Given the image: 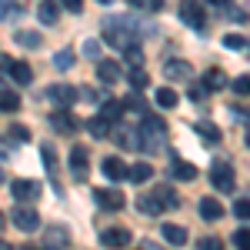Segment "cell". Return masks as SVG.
Listing matches in <instances>:
<instances>
[{"label": "cell", "mask_w": 250, "mask_h": 250, "mask_svg": "<svg viewBox=\"0 0 250 250\" xmlns=\"http://www.w3.org/2000/svg\"><path fill=\"white\" fill-rule=\"evenodd\" d=\"M20 250H40V247H30V244H27V247H20Z\"/></svg>", "instance_id": "51"}, {"label": "cell", "mask_w": 250, "mask_h": 250, "mask_svg": "<svg viewBox=\"0 0 250 250\" xmlns=\"http://www.w3.org/2000/svg\"><path fill=\"white\" fill-rule=\"evenodd\" d=\"M140 250H164V247H157L154 240H144V244H140Z\"/></svg>", "instance_id": "48"}, {"label": "cell", "mask_w": 250, "mask_h": 250, "mask_svg": "<svg viewBox=\"0 0 250 250\" xmlns=\"http://www.w3.org/2000/svg\"><path fill=\"white\" fill-rule=\"evenodd\" d=\"M124 107H127V110H140V114H144V110H147V107H144V100H140V97H130V100H124Z\"/></svg>", "instance_id": "43"}, {"label": "cell", "mask_w": 250, "mask_h": 250, "mask_svg": "<svg viewBox=\"0 0 250 250\" xmlns=\"http://www.w3.org/2000/svg\"><path fill=\"white\" fill-rule=\"evenodd\" d=\"M197 134L204 137V140H210V144H217V140H220V127L210 124V120H200V124H197Z\"/></svg>", "instance_id": "26"}, {"label": "cell", "mask_w": 250, "mask_h": 250, "mask_svg": "<svg viewBox=\"0 0 250 250\" xmlns=\"http://www.w3.org/2000/svg\"><path fill=\"white\" fill-rule=\"evenodd\" d=\"M57 7H60L57 0H43V3L37 7L40 23H47V27H50V23H57V17H60V14H57Z\"/></svg>", "instance_id": "17"}, {"label": "cell", "mask_w": 250, "mask_h": 250, "mask_svg": "<svg viewBox=\"0 0 250 250\" xmlns=\"http://www.w3.org/2000/svg\"><path fill=\"white\" fill-rule=\"evenodd\" d=\"M147 83H150V77H147L144 70H130V87H134V90H144Z\"/></svg>", "instance_id": "36"}, {"label": "cell", "mask_w": 250, "mask_h": 250, "mask_svg": "<svg viewBox=\"0 0 250 250\" xmlns=\"http://www.w3.org/2000/svg\"><path fill=\"white\" fill-rule=\"evenodd\" d=\"M224 83H227L224 70H217V67H213V70H207V77H204V87H210V90H220Z\"/></svg>", "instance_id": "33"}, {"label": "cell", "mask_w": 250, "mask_h": 250, "mask_svg": "<svg viewBox=\"0 0 250 250\" xmlns=\"http://www.w3.org/2000/svg\"><path fill=\"white\" fill-rule=\"evenodd\" d=\"M0 184H3V167H0Z\"/></svg>", "instance_id": "53"}, {"label": "cell", "mask_w": 250, "mask_h": 250, "mask_svg": "<svg viewBox=\"0 0 250 250\" xmlns=\"http://www.w3.org/2000/svg\"><path fill=\"white\" fill-rule=\"evenodd\" d=\"M20 47H27V50H37L40 47V34L37 30H17V37H14Z\"/></svg>", "instance_id": "25"}, {"label": "cell", "mask_w": 250, "mask_h": 250, "mask_svg": "<svg viewBox=\"0 0 250 250\" xmlns=\"http://www.w3.org/2000/svg\"><path fill=\"white\" fill-rule=\"evenodd\" d=\"M200 217H204V220H220V217H224V207H220L213 197H204V200H200Z\"/></svg>", "instance_id": "18"}, {"label": "cell", "mask_w": 250, "mask_h": 250, "mask_svg": "<svg viewBox=\"0 0 250 250\" xmlns=\"http://www.w3.org/2000/svg\"><path fill=\"white\" fill-rule=\"evenodd\" d=\"M100 3H114V0H100Z\"/></svg>", "instance_id": "55"}, {"label": "cell", "mask_w": 250, "mask_h": 250, "mask_svg": "<svg viewBox=\"0 0 250 250\" xmlns=\"http://www.w3.org/2000/svg\"><path fill=\"white\" fill-rule=\"evenodd\" d=\"M157 104H160L164 110L177 107V90H170V87H160V90H157Z\"/></svg>", "instance_id": "32"}, {"label": "cell", "mask_w": 250, "mask_h": 250, "mask_svg": "<svg viewBox=\"0 0 250 250\" xmlns=\"http://www.w3.org/2000/svg\"><path fill=\"white\" fill-rule=\"evenodd\" d=\"M10 140H20V144H23V140H30V130L20 127V124H14V127H10Z\"/></svg>", "instance_id": "38"}, {"label": "cell", "mask_w": 250, "mask_h": 250, "mask_svg": "<svg viewBox=\"0 0 250 250\" xmlns=\"http://www.w3.org/2000/svg\"><path fill=\"white\" fill-rule=\"evenodd\" d=\"M104 40H107L110 47L127 50V47H134V43H137V27H134V23H127V17H124V20H107V23H104Z\"/></svg>", "instance_id": "1"}, {"label": "cell", "mask_w": 250, "mask_h": 250, "mask_svg": "<svg viewBox=\"0 0 250 250\" xmlns=\"http://www.w3.org/2000/svg\"><path fill=\"white\" fill-rule=\"evenodd\" d=\"M87 130L100 140V137H107L110 134V120H104V117H90V124H87Z\"/></svg>", "instance_id": "29"}, {"label": "cell", "mask_w": 250, "mask_h": 250, "mask_svg": "<svg viewBox=\"0 0 250 250\" xmlns=\"http://www.w3.org/2000/svg\"><path fill=\"white\" fill-rule=\"evenodd\" d=\"M124 63H127V67H130V70H140V63H144V50H140V47H127V50H124Z\"/></svg>", "instance_id": "28"}, {"label": "cell", "mask_w": 250, "mask_h": 250, "mask_svg": "<svg viewBox=\"0 0 250 250\" xmlns=\"http://www.w3.org/2000/svg\"><path fill=\"white\" fill-rule=\"evenodd\" d=\"M40 157H43L47 170H54V167H57V154H54V147H43V150H40Z\"/></svg>", "instance_id": "41"}, {"label": "cell", "mask_w": 250, "mask_h": 250, "mask_svg": "<svg viewBox=\"0 0 250 250\" xmlns=\"http://www.w3.org/2000/svg\"><path fill=\"white\" fill-rule=\"evenodd\" d=\"M224 47H227V50H240V47H244V37H237V34H227V37H224Z\"/></svg>", "instance_id": "42"}, {"label": "cell", "mask_w": 250, "mask_h": 250, "mask_svg": "<svg viewBox=\"0 0 250 250\" xmlns=\"http://www.w3.org/2000/svg\"><path fill=\"white\" fill-rule=\"evenodd\" d=\"M10 77L17 80V83H30V80H34V70H30L27 63H20V60H14V67H10Z\"/></svg>", "instance_id": "27"}, {"label": "cell", "mask_w": 250, "mask_h": 250, "mask_svg": "<svg viewBox=\"0 0 250 250\" xmlns=\"http://www.w3.org/2000/svg\"><path fill=\"white\" fill-rule=\"evenodd\" d=\"M210 180H213L217 190L230 193L233 190V167L227 164V160H213V164H210Z\"/></svg>", "instance_id": "5"}, {"label": "cell", "mask_w": 250, "mask_h": 250, "mask_svg": "<svg viewBox=\"0 0 250 250\" xmlns=\"http://www.w3.org/2000/svg\"><path fill=\"white\" fill-rule=\"evenodd\" d=\"M50 124H54V130H60V134H77V117L70 114V110H63V107H57L54 114H50Z\"/></svg>", "instance_id": "9"}, {"label": "cell", "mask_w": 250, "mask_h": 250, "mask_svg": "<svg viewBox=\"0 0 250 250\" xmlns=\"http://www.w3.org/2000/svg\"><path fill=\"white\" fill-rule=\"evenodd\" d=\"M130 7H137V10H144V14H150V10H160L164 7V0H127Z\"/></svg>", "instance_id": "34"}, {"label": "cell", "mask_w": 250, "mask_h": 250, "mask_svg": "<svg viewBox=\"0 0 250 250\" xmlns=\"http://www.w3.org/2000/svg\"><path fill=\"white\" fill-rule=\"evenodd\" d=\"M164 74L170 80H190V67H187L184 60H167V63H164Z\"/></svg>", "instance_id": "16"}, {"label": "cell", "mask_w": 250, "mask_h": 250, "mask_svg": "<svg viewBox=\"0 0 250 250\" xmlns=\"http://www.w3.org/2000/svg\"><path fill=\"white\" fill-rule=\"evenodd\" d=\"M247 147H250V130H247Z\"/></svg>", "instance_id": "54"}, {"label": "cell", "mask_w": 250, "mask_h": 250, "mask_svg": "<svg viewBox=\"0 0 250 250\" xmlns=\"http://www.w3.org/2000/svg\"><path fill=\"white\" fill-rule=\"evenodd\" d=\"M154 197L164 204V207H170V210H173V207H180V197H177L170 187H164V184H160V187H154Z\"/></svg>", "instance_id": "22"}, {"label": "cell", "mask_w": 250, "mask_h": 250, "mask_svg": "<svg viewBox=\"0 0 250 250\" xmlns=\"http://www.w3.org/2000/svg\"><path fill=\"white\" fill-rule=\"evenodd\" d=\"M47 97H50V104H57V107H74L77 104V97H80V90H74L70 83H54V87H47Z\"/></svg>", "instance_id": "6"}, {"label": "cell", "mask_w": 250, "mask_h": 250, "mask_svg": "<svg viewBox=\"0 0 250 250\" xmlns=\"http://www.w3.org/2000/svg\"><path fill=\"white\" fill-rule=\"evenodd\" d=\"M207 3H213V7H227V10H230V0H207Z\"/></svg>", "instance_id": "49"}, {"label": "cell", "mask_w": 250, "mask_h": 250, "mask_svg": "<svg viewBox=\"0 0 250 250\" xmlns=\"http://www.w3.org/2000/svg\"><path fill=\"white\" fill-rule=\"evenodd\" d=\"M10 67H14V60L7 57V54H0V70H10Z\"/></svg>", "instance_id": "47"}, {"label": "cell", "mask_w": 250, "mask_h": 250, "mask_svg": "<svg viewBox=\"0 0 250 250\" xmlns=\"http://www.w3.org/2000/svg\"><path fill=\"white\" fill-rule=\"evenodd\" d=\"M0 230H3V213H0Z\"/></svg>", "instance_id": "52"}, {"label": "cell", "mask_w": 250, "mask_h": 250, "mask_svg": "<svg viewBox=\"0 0 250 250\" xmlns=\"http://www.w3.org/2000/svg\"><path fill=\"white\" fill-rule=\"evenodd\" d=\"M167 144V127H164V120H157V117H147L144 120V127H140V147L144 150H160Z\"/></svg>", "instance_id": "2"}, {"label": "cell", "mask_w": 250, "mask_h": 250, "mask_svg": "<svg viewBox=\"0 0 250 250\" xmlns=\"http://www.w3.org/2000/svg\"><path fill=\"white\" fill-rule=\"evenodd\" d=\"M117 147L137 150V147H140V134H137V130H117Z\"/></svg>", "instance_id": "24"}, {"label": "cell", "mask_w": 250, "mask_h": 250, "mask_svg": "<svg viewBox=\"0 0 250 250\" xmlns=\"http://www.w3.org/2000/svg\"><path fill=\"white\" fill-rule=\"evenodd\" d=\"M0 250H14V247H10V244H7V240H0Z\"/></svg>", "instance_id": "50"}, {"label": "cell", "mask_w": 250, "mask_h": 250, "mask_svg": "<svg viewBox=\"0 0 250 250\" xmlns=\"http://www.w3.org/2000/svg\"><path fill=\"white\" fill-rule=\"evenodd\" d=\"M70 170H74V180H87V150L83 147H74L70 150Z\"/></svg>", "instance_id": "12"}, {"label": "cell", "mask_w": 250, "mask_h": 250, "mask_svg": "<svg viewBox=\"0 0 250 250\" xmlns=\"http://www.w3.org/2000/svg\"><path fill=\"white\" fill-rule=\"evenodd\" d=\"M60 3H63L67 10H74V14H80V10H83V0H60Z\"/></svg>", "instance_id": "44"}, {"label": "cell", "mask_w": 250, "mask_h": 250, "mask_svg": "<svg viewBox=\"0 0 250 250\" xmlns=\"http://www.w3.org/2000/svg\"><path fill=\"white\" fill-rule=\"evenodd\" d=\"M150 173H154L150 164H134V167H130V180H134V184H147Z\"/></svg>", "instance_id": "31"}, {"label": "cell", "mask_w": 250, "mask_h": 250, "mask_svg": "<svg viewBox=\"0 0 250 250\" xmlns=\"http://www.w3.org/2000/svg\"><path fill=\"white\" fill-rule=\"evenodd\" d=\"M233 90H237L240 97H250V74H244V77L233 80Z\"/></svg>", "instance_id": "37"}, {"label": "cell", "mask_w": 250, "mask_h": 250, "mask_svg": "<svg viewBox=\"0 0 250 250\" xmlns=\"http://www.w3.org/2000/svg\"><path fill=\"white\" fill-rule=\"evenodd\" d=\"M197 250H224V244H220L217 237H204V240L197 244Z\"/></svg>", "instance_id": "40"}, {"label": "cell", "mask_w": 250, "mask_h": 250, "mask_svg": "<svg viewBox=\"0 0 250 250\" xmlns=\"http://www.w3.org/2000/svg\"><path fill=\"white\" fill-rule=\"evenodd\" d=\"M164 237H167V244H173V247H184L187 244V230L177 227V224H164Z\"/></svg>", "instance_id": "19"}, {"label": "cell", "mask_w": 250, "mask_h": 250, "mask_svg": "<svg viewBox=\"0 0 250 250\" xmlns=\"http://www.w3.org/2000/svg\"><path fill=\"white\" fill-rule=\"evenodd\" d=\"M104 173H107L110 180H124V177H130V167H124L120 157H107V160H104Z\"/></svg>", "instance_id": "14"}, {"label": "cell", "mask_w": 250, "mask_h": 250, "mask_svg": "<svg viewBox=\"0 0 250 250\" xmlns=\"http://www.w3.org/2000/svg\"><path fill=\"white\" fill-rule=\"evenodd\" d=\"M70 247V230L67 227H47L43 230V250H67Z\"/></svg>", "instance_id": "8"}, {"label": "cell", "mask_w": 250, "mask_h": 250, "mask_svg": "<svg viewBox=\"0 0 250 250\" xmlns=\"http://www.w3.org/2000/svg\"><path fill=\"white\" fill-rule=\"evenodd\" d=\"M233 247L237 250H250V227H240L233 233Z\"/></svg>", "instance_id": "35"}, {"label": "cell", "mask_w": 250, "mask_h": 250, "mask_svg": "<svg viewBox=\"0 0 250 250\" xmlns=\"http://www.w3.org/2000/svg\"><path fill=\"white\" fill-rule=\"evenodd\" d=\"M0 110H7V114L20 110V94L17 90H0Z\"/></svg>", "instance_id": "23"}, {"label": "cell", "mask_w": 250, "mask_h": 250, "mask_svg": "<svg viewBox=\"0 0 250 250\" xmlns=\"http://www.w3.org/2000/svg\"><path fill=\"white\" fill-rule=\"evenodd\" d=\"M83 54H87V57H97V54H100L97 40H87V43H83Z\"/></svg>", "instance_id": "45"}, {"label": "cell", "mask_w": 250, "mask_h": 250, "mask_svg": "<svg viewBox=\"0 0 250 250\" xmlns=\"http://www.w3.org/2000/svg\"><path fill=\"white\" fill-rule=\"evenodd\" d=\"M120 77H124V70H120L117 60H97V80H104V83H117Z\"/></svg>", "instance_id": "11"}, {"label": "cell", "mask_w": 250, "mask_h": 250, "mask_svg": "<svg viewBox=\"0 0 250 250\" xmlns=\"http://www.w3.org/2000/svg\"><path fill=\"white\" fill-rule=\"evenodd\" d=\"M130 240H134V237H130L127 227H107V230H100V244L110 247V250H124Z\"/></svg>", "instance_id": "7"}, {"label": "cell", "mask_w": 250, "mask_h": 250, "mask_svg": "<svg viewBox=\"0 0 250 250\" xmlns=\"http://www.w3.org/2000/svg\"><path fill=\"white\" fill-rule=\"evenodd\" d=\"M170 173H173V177H180V180H197V167L187 164V160H173Z\"/></svg>", "instance_id": "21"}, {"label": "cell", "mask_w": 250, "mask_h": 250, "mask_svg": "<svg viewBox=\"0 0 250 250\" xmlns=\"http://www.w3.org/2000/svg\"><path fill=\"white\" fill-rule=\"evenodd\" d=\"M137 210H140V213H147V217H157V213L164 210V204L157 200L154 193H140V197H137Z\"/></svg>", "instance_id": "15"}, {"label": "cell", "mask_w": 250, "mask_h": 250, "mask_svg": "<svg viewBox=\"0 0 250 250\" xmlns=\"http://www.w3.org/2000/svg\"><path fill=\"white\" fill-rule=\"evenodd\" d=\"M94 197H97V204H100L104 210H120V207H124V193L114 190V187H110V190H97Z\"/></svg>", "instance_id": "13"}, {"label": "cell", "mask_w": 250, "mask_h": 250, "mask_svg": "<svg viewBox=\"0 0 250 250\" xmlns=\"http://www.w3.org/2000/svg\"><path fill=\"white\" fill-rule=\"evenodd\" d=\"M190 97H193V100H204V87H200V83H193V87H190Z\"/></svg>", "instance_id": "46"}, {"label": "cell", "mask_w": 250, "mask_h": 250, "mask_svg": "<svg viewBox=\"0 0 250 250\" xmlns=\"http://www.w3.org/2000/svg\"><path fill=\"white\" fill-rule=\"evenodd\" d=\"M10 220H14V227H17V230L30 233V230H37L40 213L34 210V207H27V204H17V207H14V213H10Z\"/></svg>", "instance_id": "4"}, {"label": "cell", "mask_w": 250, "mask_h": 250, "mask_svg": "<svg viewBox=\"0 0 250 250\" xmlns=\"http://www.w3.org/2000/svg\"><path fill=\"white\" fill-rule=\"evenodd\" d=\"M233 213H237L240 220H250V200H237V204H233Z\"/></svg>", "instance_id": "39"}, {"label": "cell", "mask_w": 250, "mask_h": 250, "mask_svg": "<svg viewBox=\"0 0 250 250\" xmlns=\"http://www.w3.org/2000/svg\"><path fill=\"white\" fill-rule=\"evenodd\" d=\"M14 197H17V204H30V200H37L40 197V184L37 180H14Z\"/></svg>", "instance_id": "10"}, {"label": "cell", "mask_w": 250, "mask_h": 250, "mask_svg": "<svg viewBox=\"0 0 250 250\" xmlns=\"http://www.w3.org/2000/svg\"><path fill=\"white\" fill-rule=\"evenodd\" d=\"M54 67H57V70H70V67H74V50H70V47L57 50V54H54Z\"/></svg>", "instance_id": "30"}, {"label": "cell", "mask_w": 250, "mask_h": 250, "mask_svg": "<svg viewBox=\"0 0 250 250\" xmlns=\"http://www.w3.org/2000/svg\"><path fill=\"white\" fill-rule=\"evenodd\" d=\"M180 20L193 30H207V10H204L200 0H184L180 3Z\"/></svg>", "instance_id": "3"}, {"label": "cell", "mask_w": 250, "mask_h": 250, "mask_svg": "<svg viewBox=\"0 0 250 250\" xmlns=\"http://www.w3.org/2000/svg\"><path fill=\"white\" fill-rule=\"evenodd\" d=\"M124 110H127V107H124L120 100H104V110H100V117L114 124V120H120V117H124Z\"/></svg>", "instance_id": "20"}]
</instances>
